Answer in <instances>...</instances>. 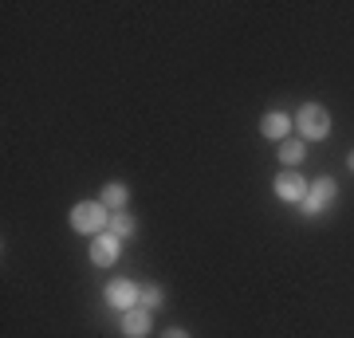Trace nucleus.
I'll use <instances>...</instances> for the list:
<instances>
[{
  "label": "nucleus",
  "instance_id": "f03ea898",
  "mask_svg": "<svg viewBox=\"0 0 354 338\" xmlns=\"http://www.w3.org/2000/svg\"><path fill=\"white\" fill-rule=\"evenodd\" d=\"M295 126H299V134L307 142H323L330 134V114L319 106V102H304L299 111H295Z\"/></svg>",
  "mask_w": 354,
  "mask_h": 338
},
{
  "label": "nucleus",
  "instance_id": "9b49d317",
  "mask_svg": "<svg viewBox=\"0 0 354 338\" xmlns=\"http://www.w3.org/2000/svg\"><path fill=\"white\" fill-rule=\"evenodd\" d=\"M304 158H307V146H304V142H279V162L288 165V169H291V165H299Z\"/></svg>",
  "mask_w": 354,
  "mask_h": 338
},
{
  "label": "nucleus",
  "instance_id": "9d476101",
  "mask_svg": "<svg viewBox=\"0 0 354 338\" xmlns=\"http://www.w3.org/2000/svg\"><path fill=\"white\" fill-rule=\"evenodd\" d=\"M134 216L130 213H111V225H106V232H111V236H118V240H127V236H134Z\"/></svg>",
  "mask_w": 354,
  "mask_h": 338
},
{
  "label": "nucleus",
  "instance_id": "39448f33",
  "mask_svg": "<svg viewBox=\"0 0 354 338\" xmlns=\"http://www.w3.org/2000/svg\"><path fill=\"white\" fill-rule=\"evenodd\" d=\"M307 189H311V181H304L295 169H283V173L276 177V197L288 200V205H304Z\"/></svg>",
  "mask_w": 354,
  "mask_h": 338
},
{
  "label": "nucleus",
  "instance_id": "4468645a",
  "mask_svg": "<svg viewBox=\"0 0 354 338\" xmlns=\"http://www.w3.org/2000/svg\"><path fill=\"white\" fill-rule=\"evenodd\" d=\"M346 165H351V169H354V153H351V158H346Z\"/></svg>",
  "mask_w": 354,
  "mask_h": 338
},
{
  "label": "nucleus",
  "instance_id": "20e7f679",
  "mask_svg": "<svg viewBox=\"0 0 354 338\" xmlns=\"http://www.w3.org/2000/svg\"><path fill=\"white\" fill-rule=\"evenodd\" d=\"M138 295H142V288L134 283V279H111L106 283V303H111L114 311H134L138 307Z\"/></svg>",
  "mask_w": 354,
  "mask_h": 338
},
{
  "label": "nucleus",
  "instance_id": "f257e3e1",
  "mask_svg": "<svg viewBox=\"0 0 354 338\" xmlns=\"http://www.w3.org/2000/svg\"><path fill=\"white\" fill-rule=\"evenodd\" d=\"M106 225H111V209L102 200H83V205L71 209V228L83 232V236H102Z\"/></svg>",
  "mask_w": 354,
  "mask_h": 338
},
{
  "label": "nucleus",
  "instance_id": "0eeeda50",
  "mask_svg": "<svg viewBox=\"0 0 354 338\" xmlns=\"http://www.w3.org/2000/svg\"><path fill=\"white\" fill-rule=\"evenodd\" d=\"M260 130H264V138H272V142H283L291 134V114H283V111H272V114H264V122H260Z\"/></svg>",
  "mask_w": 354,
  "mask_h": 338
},
{
  "label": "nucleus",
  "instance_id": "7ed1b4c3",
  "mask_svg": "<svg viewBox=\"0 0 354 338\" xmlns=\"http://www.w3.org/2000/svg\"><path fill=\"white\" fill-rule=\"evenodd\" d=\"M335 197H339V185H335V177H319V181H311V189H307L304 197V216H319L323 209H330L335 205Z\"/></svg>",
  "mask_w": 354,
  "mask_h": 338
},
{
  "label": "nucleus",
  "instance_id": "423d86ee",
  "mask_svg": "<svg viewBox=\"0 0 354 338\" xmlns=\"http://www.w3.org/2000/svg\"><path fill=\"white\" fill-rule=\"evenodd\" d=\"M118 252H122V240L111 236V232H102V236H95V244H91V263H95V267H111V263L118 260Z\"/></svg>",
  "mask_w": 354,
  "mask_h": 338
},
{
  "label": "nucleus",
  "instance_id": "f8f14e48",
  "mask_svg": "<svg viewBox=\"0 0 354 338\" xmlns=\"http://www.w3.org/2000/svg\"><path fill=\"white\" fill-rule=\"evenodd\" d=\"M138 307H142V311H158V307H162V288H158V283H150V288H142Z\"/></svg>",
  "mask_w": 354,
  "mask_h": 338
},
{
  "label": "nucleus",
  "instance_id": "6e6552de",
  "mask_svg": "<svg viewBox=\"0 0 354 338\" xmlns=\"http://www.w3.org/2000/svg\"><path fill=\"white\" fill-rule=\"evenodd\" d=\"M122 335H127V338H146V335H150V311L134 307V311L122 314Z\"/></svg>",
  "mask_w": 354,
  "mask_h": 338
},
{
  "label": "nucleus",
  "instance_id": "ddd939ff",
  "mask_svg": "<svg viewBox=\"0 0 354 338\" xmlns=\"http://www.w3.org/2000/svg\"><path fill=\"white\" fill-rule=\"evenodd\" d=\"M162 338H189V335H185V330H177V326H174V330H165Z\"/></svg>",
  "mask_w": 354,
  "mask_h": 338
},
{
  "label": "nucleus",
  "instance_id": "1a4fd4ad",
  "mask_svg": "<svg viewBox=\"0 0 354 338\" xmlns=\"http://www.w3.org/2000/svg\"><path fill=\"white\" fill-rule=\"evenodd\" d=\"M102 205H106V209H111V213H122V209H127V200H130V193H127V185H118V181H114V185H106L102 189Z\"/></svg>",
  "mask_w": 354,
  "mask_h": 338
}]
</instances>
